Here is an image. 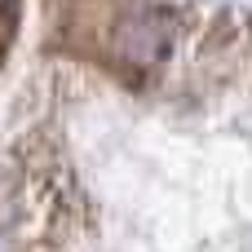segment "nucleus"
<instances>
[{
  "instance_id": "1",
  "label": "nucleus",
  "mask_w": 252,
  "mask_h": 252,
  "mask_svg": "<svg viewBox=\"0 0 252 252\" xmlns=\"http://www.w3.org/2000/svg\"><path fill=\"white\" fill-rule=\"evenodd\" d=\"M71 27H84L80 49L102 53L124 71H146L173 49V18L164 9H80L71 13Z\"/></svg>"
},
{
  "instance_id": "2",
  "label": "nucleus",
  "mask_w": 252,
  "mask_h": 252,
  "mask_svg": "<svg viewBox=\"0 0 252 252\" xmlns=\"http://www.w3.org/2000/svg\"><path fill=\"white\" fill-rule=\"evenodd\" d=\"M4 4H9V0H0V9H4Z\"/></svg>"
}]
</instances>
